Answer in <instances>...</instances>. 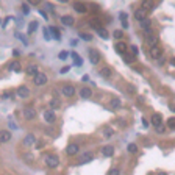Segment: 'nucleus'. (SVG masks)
<instances>
[{
    "mask_svg": "<svg viewBox=\"0 0 175 175\" xmlns=\"http://www.w3.org/2000/svg\"><path fill=\"white\" fill-rule=\"evenodd\" d=\"M45 164L50 166V167H57V166L60 164L58 156H55V155H47V156H45Z\"/></svg>",
    "mask_w": 175,
    "mask_h": 175,
    "instance_id": "f257e3e1",
    "label": "nucleus"
},
{
    "mask_svg": "<svg viewBox=\"0 0 175 175\" xmlns=\"http://www.w3.org/2000/svg\"><path fill=\"white\" fill-rule=\"evenodd\" d=\"M61 92H63V96H66V97H72V96H75V88H73L72 85H64L63 89H61Z\"/></svg>",
    "mask_w": 175,
    "mask_h": 175,
    "instance_id": "f03ea898",
    "label": "nucleus"
},
{
    "mask_svg": "<svg viewBox=\"0 0 175 175\" xmlns=\"http://www.w3.org/2000/svg\"><path fill=\"white\" fill-rule=\"evenodd\" d=\"M45 83H47V75H45V73L39 72L38 75H34V85L42 86V85H45Z\"/></svg>",
    "mask_w": 175,
    "mask_h": 175,
    "instance_id": "7ed1b4c3",
    "label": "nucleus"
},
{
    "mask_svg": "<svg viewBox=\"0 0 175 175\" xmlns=\"http://www.w3.org/2000/svg\"><path fill=\"white\" fill-rule=\"evenodd\" d=\"M55 119H57V116H55V113L52 111V109H45L44 111V121L49 122V124H53Z\"/></svg>",
    "mask_w": 175,
    "mask_h": 175,
    "instance_id": "20e7f679",
    "label": "nucleus"
},
{
    "mask_svg": "<svg viewBox=\"0 0 175 175\" xmlns=\"http://www.w3.org/2000/svg\"><path fill=\"white\" fill-rule=\"evenodd\" d=\"M36 116V109L34 108H24V117L27 119V121H31V119H34Z\"/></svg>",
    "mask_w": 175,
    "mask_h": 175,
    "instance_id": "39448f33",
    "label": "nucleus"
},
{
    "mask_svg": "<svg viewBox=\"0 0 175 175\" xmlns=\"http://www.w3.org/2000/svg\"><path fill=\"white\" fill-rule=\"evenodd\" d=\"M89 60H91V63L92 64H99L100 63V53L97 52V50H89Z\"/></svg>",
    "mask_w": 175,
    "mask_h": 175,
    "instance_id": "423d86ee",
    "label": "nucleus"
},
{
    "mask_svg": "<svg viewBox=\"0 0 175 175\" xmlns=\"http://www.w3.org/2000/svg\"><path fill=\"white\" fill-rule=\"evenodd\" d=\"M10 141H11V133L10 131H6V130L0 131V142L6 144V142H10Z\"/></svg>",
    "mask_w": 175,
    "mask_h": 175,
    "instance_id": "0eeeda50",
    "label": "nucleus"
},
{
    "mask_svg": "<svg viewBox=\"0 0 175 175\" xmlns=\"http://www.w3.org/2000/svg\"><path fill=\"white\" fill-rule=\"evenodd\" d=\"M17 96H19L21 99H27L30 96V89L27 88V86H21L19 89H17Z\"/></svg>",
    "mask_w": 175,
    "mask_h": 175,
    "instance_id": "6e6552de",
    "label": "nucleus"
},
{
    "mask_svg": "<svg viewBox=\"0 0 175 175\" xmlns=\"http://www.w3.org/2000/svg\"><path fill=\"white\" fill-rule=\"evenodd\" d=\"M78 150H80V147H78L77 144H69V145H67V149H66V153L72 156V155H77Z\"/></svg>",
    "mask_w": 175,
    "mask_h": 175,
    "instance_id": "1a4fd4ad",
    "label": "nucleus"
},
{
    "mask_svg": "<svg viewBox=\"0 0 175 175\" xmlns=\"http://www.w3.org/2000/svg\"><path fill=\"white\" fill-rule=\"evenodd\" d=\"M152 124H153L156 128H160V127L163 125V117H161V114H153V116H152Z\"/></svg>",
    "mask_w": 175,
    "mask_h": 175,
    "instance_id": "9d476101",
    "label": "nucleus"
},
{
    "mask_svg": "<svg viewBox=\"0 0 175 175\" xmlns=\"http://www.w3.org/2000/svg\"><path fill=\"white\" fill-rule=\"evenodd\" d=\"M34 141H36L34 134H27V136L24 138V144H25L27 147H31V145H34Z\"/></svg>",
    "mask_w": 175,
    "mask_h": 175,
    "instance_id": "9b49d317",
    "label": "nucleus"
},
{
    "mask_svg": "<svg viewBox=\"0 0 175 175\" xmlns=\"http://www.w3.org/2000/svg\"><path fill=\"white\" fill-rule=\"evenodd\" d=\"M27 73H28V75H38L39 73V69H38V66H36V64H30L28 67H27V70H25Z\"/></svg>",
    "mask_w": 175,
    "mask_h": 175,
    "instance_id": "f8f14e48",
    "label": "nucleus"
},
{
    "mask_svg": "<svg viewBox=\"0 0 175 175\" xmlns=\"http://www.w3.org/2000/svg\"><path fill=\"white\" fill-rule=\"evenodd\" d=\"M145 14H147V11L145 10H142V8H141V10H136V13H134V19L136 21H144L145 19Z\"/></svg>",
    "mask_w": 175,
    "mask_h": 175,
    "instance_id": "ddd939ff",
    "label": "nucleus"
},
{
    "mask_svg": "<svg viewBox=\"0 0 175 175\" xmlns=\"http://www.w3.org/2000/svg\"><path fill=\"white\" fill-rule=\"evenodd\" d=\"M73 17L72 16H61V24L63 25H67V27H70V25H73Z\"/></svg>",
    "mask_w": 175,
    "mask_h": 175,
    "instance_id": "4468645a",
    "label": "nucleus"
},
{
    "mask_svg": "<svg viewBox=\"0 0 175 175\" xmlns=\"http://www.w3.org/2000/svg\"><path fill=\"white\" fill-rule=\"evenodd\" d=\"M91 96H92V91H91V88H83V89H80V97H81V99H89Z\"/></svg>",
    "mask_w": 175,
    "mask_h": 175,
    "instance_id": "2eb2a0df",
    "label": "nucleus"
},
{
    "mask_svg": "<svg viewBox=\"0 0 175 175\" xmlns=\"http://www.w3.org/2000/svg\"><path fill=\"white\" fill-rule=\"evenodd\" d=\"M161 49L158 47V45H156V47H152V50H150V57L152 58H155V60H158L160 57H161Z\"/></svg>",
    "mask_w": 175,
    "mask_h": 175,
    "instance_id": "dca6fc26",
    "label": "nucleus"
},
{
    "mask_svg": "<svg viewBox=\"0 0 175 175\" xmlns=\"http://www.w3.org/2000/svg\"><path fill=\"white\" fill-rule=\"evenodd\" d=\"M102 153H103L105 156H113V153H114V147H113V145H105L103 149H102Z\"/></svg>",
    "mask_w": 175,
    "mask_h": 175,
    "instance_id": "f3484780",
    "label": "nucleus"
},
{
    "mask_svg": "<svg viewBox=\"0 0 175 175\" xmlns=\"http://www.w3.org/2000/svg\"><path fill=\"white\" fill-rule=\"evenodd\" d=\"M139 24H141V27L144 28V31H147V30H150V28H152V22H150L149 17H145V19H144V21H141Z\"/></svg>",
    "mask_w": 175,
    "mask_h": 175,
    "instance_id": "a211bd4d",
    "label": "nucleus"
},
{
    "mask_svg": "<svg viewBox=\"0 0 175 175\" xmlns=\"http://www.w3.org/2000/svg\"><path fill=\"white\" fill-rule=\"evenodd\" d=\"M91 160H92V153L86 152V153H83V155H81V158H80V164H85V163H88V161H91Z\"/></svg>",
    "mask_w": 175,
    "mask_h": 175,
    "instance_id": "6ab92c4d",
    "label": "nucleus"
},
{
    "mask_svg": "<svg viewBox=\"0 0 175 175\" xmlns=\"http://www.w3.org/2000/svg\"><path fill=\"white\" fill-rule=\"evenodd\" d=\"M156 42H158V38H156L155 34L147 36V44H149L150 47H156Z\"/></svg>",
    "mask_w": 175,
    "mask_h": 175,
    "instance_id": "aec40b11",
    "label": "nucleus"
},
{
    "mask_svg": "<svg viewBox=\"0 0 175 175\" xmlns=\"http://www.w3.org/2000/svg\"><path fill=\"white\" fill-rule=\"evenodd\" d=\"M96 30H97V33H99V36H102V38H103V39H108V38H109V34H108V31H106L105 28H102V27H97V28H96Z\"/></svg>",
    "mask_w": 175,
    "mask_h": 175,
    "instance_id": "412c9836",
    "label": "nucleus"
},
{
    "mask_svg": "<svg viewBox=\"0 0 175 175\" xmlns=\"http://www.w3.org/2000/svg\"><path fill=\"white\" fill-rule=\"evenodd\" d=\"M100 75L105 77V78H109V77H111V69H109V67H102V69H100Z\"/></svg>",
    "mask_w": 175,
    "mask_h": 175,
    "instance_id": "4be33fe9",
    "label": "nucleus"
},
{
    "mask_svg": "<svg viewBox=\"0 0 175 175\" xmlns=\"http://www.w3.org/2000/svg\"><path fill=\"white\" fill-rule=\"evenodd\" d=\"M116 50H117L119 53H122V55H124L125 50H127V45H125L124 42H117V44H116Z\"/></svg>",
    "mask_w": 175,
    "mask_h": 175,
    "instance_id": "5701e85b",
    "label": "nucleus"
},
{
    "mask_svg": "<svg viewBox=\"0 0 175 175\" xmlns=\"http://www.w3.org/2000/svg\"><path fill=\"white\" fill-rule=\"evenodd\" d=\"M10 69H11V70H14V72H21V64L17 63V61H14V63H11V64H10Z\"/></svg>",
    "mask_w": 175,
    "mask_h": 175,
    "instance_id": "b1692460",
    "label": "nucleus"
},
{
    "mask_svg": "<svg viewBox=\"0 0 175 175\" xmlns=\"http://www.w3.org/2000/svg\"><path fill=\"white\" fill-rule=\"evenodd\" d=\"M73 8H75V11H78V13H85L86 11V6L81 5V3H75V5H73Z\"/></svg>",
    "mask_w": 175,
    "mask_h": 175,
    "instance_id": "393cba45",
    "label": "nucleus"
},
{
    "mask_svg": "<svg viewBox=\"0 0 175 175\" xmlns=\"http://www.w3.org/2000/svg\"><path fill=\"white\" fill-rule=\"evenodd\" d=\"M119 16H121V21H122V27H124V28H127V27H128V22H127V13H121Z\"/></svg>",
    "mask_w": 175,
    "mask_h": 175,
    "instance_id": "a878e982",
    "label": "nucleus"
},
{
    "mask_svg": "<svg viewBox=\"0 0 175 175\" xmlns=\"http://www.w3.org/2000/svg\"><path fill=\"white\" fill-rule=\"evenodd\" d=\"M49 30H50V33L53 34V38H55V39H60V31L57 30V27H50Z\"/></svg>",
    "mask_w": 175,
    "mask_h": 175,
    "instance_id": "bb28decb",
    "label": "nucleus"
},
{
    "mask_svg": "<svg viewBox=\"0 0 175 175\" xmlns=\"http://www.w3.org/2000/svg\"><path fill=\"white\" fill-rule=\"evenodd\" d=\"M70 55H72V58H73V61L77 63V66H81V64H83V60H81V58L78 57V55H77V53H70Z\"/></svg>",
    "mask_w": 175,
    "mask_h": 175,
    "instance_id": "cd10ccee",
    "label": "nucleus"
},
{
    "mask_svg": "<svg viewBox=\"0 0 175 175\" xmlns=\"http://www.w3.org/2000/svg\"><path fill=\"white\" fill-rule=\"evenodd\" d=\"M109 103H111V106L113 108H121V100H119V99H111V102H109Z\"/></svg>",
    "mask_w": 175,
    "mask_h": 175,
    "instance_id": "c85d7f7f",
    "label": "nucleus"
},
{
    "mask_svg": "<svg viewBox=\"0 0 175 175\" xmlns=\"http://www.w3.org/2000/svg\"><path fill=\"white\" fill-rule=\"evenodd\" d=\"M127 150L130 152V153H136V152H138V145H136V144H128Z\"/></svg>",
    "mask_w": 175,
    "mask_h": 175,
    "instance_id": "c756f323",
    "label": "nucleus"
},
{
    "mask_svg": "<svg viewBox=\"0 0 175 175\" xmlns=\"http://www.w3.org/2000/svg\"><path fill=\"white\" fill-rule=\"evenodd\" d=\"M36 28H38V22H36V21L30 22V25H28V31H30V33H33Z\"/></svg>",
    "mask_w": 175,
    "mask_h": 175,
    "instance_id": "7c9ffc66",
    "label": "nucleus"
},
{
    "mask_svg": "<svg viewBox=\"0 0 175 175\" xmlns=\"http://www.w3.org/2000/svg\"><path fill=\"white\" fill-rule=\"evenodd\" d=\"M80 38L85 39V41H91V39H92V36L88 34V33H80Z\"/></svg>",
    "mask_w": 175,
    "mask_h": 175,
    "instance_id": "2f4dec72",
    "label": "nucleus"
},
{
    "mask_svg": "<svg viewBox=\"0 0 175 175\" xmlns=\"http://www.w3.org/2000/svg\"><path fill=\"white\" fill-rule=\"evenodd\" d=\"M67 57H69V52H66V50L60 52V55H58V58H60V60H66Z\"/></svg>",
    "mask_w": 175,
    "mask_h": 175,
    "instance_id": "473e14b6",
    "label": "nucleus"
},
{
    "mask_svg": "<svg viewBox=\"0 0 175 175\" xmlns=\"http://www.w3.org/2000/svg\"><path fill=\"white\" fill-rule=\"evenodd\" d=\"M113 36H114L116 39H122V36H124V33H122L121 30H116V31L113 33Z\"/></svg>",
    "mask_w": 175,
    "mask_h": 175,
    "instance_id": "72a5a7b5",
    "label": "nucleus"
},
{
    "mask_svg": "<svg viewBox=\"0 0 175 175\" xmlns=\"http://www.w3.org/2000/svg\"><path fill=\"white\" fill-rule=\"evenodd\" d=\"M50 106H52V108H58V106H60V102H58L57 99H52V100H50Z\"/></svg>",
    "mask_w": 175,
    "mask_h": 175,
    "instance_id": "f704fd0d",
    "label": "nucleus"
},
{
    "mask_svg": "<svg viewBox=\"0 0 175 175\" xmlns=\"http://www.w3.org/2000/svg\"><path fill=\"white\" fill-rule=\"evenodd\" d=\"M167 125H169V128H175V117H170V119H169Z\"/></svg>",
    "mask_w": 175,
    "mask_h": 175,
    "instance_id": "c9c22d12",
    "label": "nucleus"
},
{
    "mask_svg": "<svg viewBox=\"0 0 175 175\" xmlns=\"http://www.w3.org/2000/svg\"><path fill=\"white\" fill-rule=\"evenodd\" d=\"M113 134V128H105V138H111Z\"/></svg>",
    "mask_w": 175,
    "mask_h": 175,
    "instance_id": "e433bc0d",
    "label": "nucleus"
},
{
    "mask_svg": "<svg viewBox=\"0 0 175 175\" xmlns=\"http://www.w3.org/2000/svg\"><path fill=\"white\" fill-rule=\"evenodd\" d=\"M108 175H119V169H116V167H113V169H109Z\"/></svg>",
    "mask_w": 175,
    "mask_h": 175,
    "instance_id": "4c0bfd02",
    "label": "nucleus"
},
{
    "mask_svg": "<svg viewBox=\"0 0 175 175\" xmlns=\"http://www.w3.org/2000/svg\"><path fill=\"white\" fill-rule=\"evenodd\" d=\"M17 38H19V39H22V42L27 45V44H28V41H27V38H25V36H22V34H19V33H17Z\"/></svg>",
    "mask_w": 175,
    "mask_h": 175,
    "instance_id": "58836bf2",
    "label": "nucleus"
},
{
    "mask_svg": "<svg viewBox=\"0 0 175 175\" xmlns=\"http://www.w3.org/2000/svg\"><path fill=\"white\" fill-rule=\"evenodd\" d=\"M131 52H133V55H138V52H139V49H138L136 45H131Z\"/></svg>",
    "mask_w": 175,
    "mask_h": 175,
    "instance_id": "ea45409f",
    "label": "nucleus"
},
{
    "mask_svg": "<svg viewBox=\"0 0 175 175\" xmlns=\"http://www.w3.org/2000/svg\"><path fill=\"white\" fill-rule=\"evenodd\" d=\"M44 36H45V39H47V41H50V38H49V28H44Z\"/></svg>",
    "mask_w": 175,
    "mask_h": 175,
    "instance_id": "a19ab883",
    "label": "nucleus"
},
{
    "mask_svg": "<svg viewBox=\"0 0 175 175\" xmlns=\"http://www.w3.org/2000/svg\"><path fill=\"white\" fill-rule=\"evenodd\" d=\"M22 11H24L25 14H28V11H30V10H28V6H25V5H24V6H22Z\"/></svg>",
    "mask_w": 175,
    "mask_h": 175,
    "instance_id": "79ce46f5",
    "label": "nucleus"
},
{
    "mask_svg": "<svg viewBox=\"0 0 175 175\" xmlns=\"http://www.w3.org/2000/svg\"><path fill=\"white\" fill-rule=\"evenodd\" d=\"M81 80H83V81H88V80H89V75H88V73H86V75H83Z\"/></svg>",
    "mask_w": 175,
    "mask_h": 175,
    "instance_id": "37998d69",
    "label": "nucleus"
},
{
    "mask_svg": "<svg viewBox=\"0 0 175 175\" xmlns=\"http://www.w3.org/2000/svg\"><path fill=\"white\" fill-rule=\"evenodd\" d=\"M10 127H11V128H13V130H16V128H17V125H16V124H14V122H10Z\"/></svg>",
    "mask_w": 175,
    "mask_h": 175,
    "instance_id": "c03bdc74",
    "label": "nucleus"
},
{
    "mask_svg": "<svg viewBox=\"0 0 175 175\" xmlns=\"http://www.w3.org/2000/svg\"><path fill=\"white\" fill-rule=\"evenodd\" d=\"M70 44H72V45H73V47H75V45H77V44H78V41H77V39H72V41H70Z\"/></svg>",
    "mask_w": 175,
    "mask_h": 175,
    "instance_id": "a18cd8bd",
    "label": "nucleus"
},
{
    "mask_svg": "<svg viewBox=\"0 0 175 175\" xmlns=\"http://www.w3.org/2000/svg\"><path fill=\"white\" fill-rule=\"evenodd\" d=\"M13 55H14V57H17V55H19V50H16V49H14V50H13Z\"/></svg>",
    "mask_w": 175,
    "mask_h": 175,
    "instance_id": "49530a36",
    "label": "nucleus"
},
{
    "mask_svg": "<svg viewBox=\"0 0 175 175\" xmlns=\"http://www.w3.org/2000/svg\"><path fill=\"white\" fill-rule=\"evenodd\" d=\"M69 70V67H64V69H61V73H66Z\"/></svg>",
    "mask_w": 175,
    "mask_h": 175,
    "instance_id": "de8ad7c7",
    "label": "nucleus"
},
{
    "mask_svg": "<svg viewBox=\"0 0 175 175\" xmlns=\"http://www.w3.org/2000/svg\"><path fill=\"white\" fill-rule=\"evenodd\" d=\"M170 64H172V66L175 67V58H172V60H170Z\"/></svg>",
    "mask_w": 175,
    "mask_h": 175,
    "instance_id": "09e8293b",
    "label": "nucleus"
},
{
    "mask_svg": "<svg viewBox=\"0 0 175 175\" xmlns=\"http://www.w3.org/2000/svg\"><path fill=\"white\" fill-rule=\"evenodd\" d=\"M158 175H166V173H158Z\"/></svg>",
    "mask_w": 175,
    "mask_h": 175,
    "instance_id": "8fccbe9b",
    "label": "nucleus"
}]
</instances>
